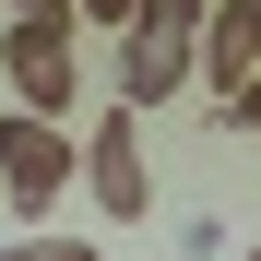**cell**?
I'll return each mask as SVG.
<instances>
[{
    "label": "cell",
    "mask_w": 261,
    "mask_h": 261,
    "mask_svg": "<svg viewBox=\"0 0 261 261\" xmlns=\"http://www.w3.org/2000/svg\"><path fill=\"white\" fill-rule=\"evenodd\" d=\"M0 83H12L24 119H60L71 130V95H83V48H71V0H24L0 24Z\"/></svg>",
    "instance_id": "1"
},
{
    "label": "cell",
    "mask_w": 261,
    "mask_h": 261,
    "mask_svg": "<svg viewBox=\"0 0 261 261\" xmlns=\"http://www.w3.org/2000/svg\"><path fill=\"white\" fill-rule=\"evenodd\" d=\"M202 12H214V0H130V24H119V107L130 119L166 107L202 71Z\"/></svg>",
    "instance_id": "2"
},
{
    "label": "cell",
    "mask_w": 261,
    "mask_h": 261,
    "mask_svg": "<svg viewBox=\"0 0 261 261\" xmlns=\"http://www.w3.org/2000/svg\"><path fill=\"white\" fill-rule=\"evenodd\" d=\"M60 178H83V143L60 119H24L12 107V119H0V202H12V214H48Z\"/></svg>",
    "instance_id": "3"
},
{
    "label": "cell",
    "mask_w": 261,
    "mask_h": 261,
    "mask_svg": "<svg viewBox=\"0 0 261 261\" xmlns=\"http://www.w3.org/2000/svg\"><path fill=\"white\" fill-rule=\"evenodd\" d=\"M83 190H95V214H119V226H143L154 214V178H143V119L107 107L95 130H83Z\"/></svg>",
    "instance_id": "4"
},
{
    "label": "cell",
    "mask_w": 261,
    "mask_h": 261,
    "mask_svg": "<svg viewBox=\"0 0 261 261\" xmlns=\"http://www.w3.org/2000/svg\"><path fill=\"white\" fill-rule=\"evenodd\" d=\"M261 71V0H214V12H202V107H226L238 95V83Z\"/></svg>",
    "instance_id": "5"
},
{
    "label": "cell",
    "mask_w": 261,
    "mask_h": 261,
    "mask_svg": "<svg viewBox=\"0 0 261 261\" xmlns=\"http://www.w3.org/2000/svg\"><path fill=\"white\" fill-rule=\"evenodd\" d=\"M0 261H95V249H83V238H12Z\"/></svg>",
    "instance_id": "6"
},
{
    "label": "cell",
    "mask_w": 261,
    "mask_h": 261,
    "mask_svg": "<svg viewBox=\"0 0 261 261\" xmlns=\"http://www.w3.org/2000/svg\"><path fill=\"white\" fill-rule=\"evenodd\" d=\"M214 119H226V130H261V71H249V83H238V95L214 107Z\"/></svg>",
    "instance_id": "7"
},
{
    "label": "cell",
    "mask_w": 261,
    "mask_h": 261,
    "mask_svg": "<svg viewBox=\"0 0 261 261\" xmlns=\"http://www.w3.org/2000/svg\"><path fill=\"white\" fill-rule=\"evenodd\" d=\"M71 12H83V24H130V0H71Z\"/></svg>",
    "instance_id": "8"
},
{
    "label": "cell",
    "mask_w": 261,
    "mask_h": 261,
    "mask_svg": "<svg viewBox=\"0 0 261 261\" xmlns=\"http://www.w3.org/2000/svg\"><path fill=\"white\" fill-rule=\"evenodd\" d=\"M249 261H261V249H249Z\"/></svg>",
    "instance_id": "9"
}]
</instances>
